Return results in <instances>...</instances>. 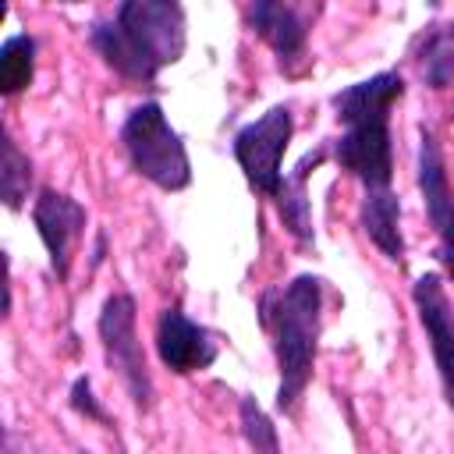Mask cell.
I'll return each mask as SVG.
<instances>
[{"label": "cell", "instance_id": "cell-19", "mask_svg": "<svg viewBox=\"0 0 454 454\" xmlns=\"http://www.w3.org/2000/svg\"><path fill=\"white\" fill-rule=\"evenodd\" d=\"M60 4H78V0H60Z\"/></svg>", "mask_w": 454, "mask_h": 454}, {"label": "cell", "instance_id": "cell-17", "mask_svg": "<svg viewBox=\"0 0 454 454\" xmlns=\"http://www.w3.org/2000/svg\"><path fill=\"white\" fill-rule=\"evenodd\" d=\"M241 433H245V440H248V447H255V450H270V454H277L280 450V440H277V429H273V422L266 419V411L255 404V397H241Z\"/></svg>", "mask_w": 454, "mask_h": 454}, {"label": "cell", "instance_id": "cell-1", "mask_svg": "<svg viewBox=\"0 0 454 454\" xmlns=\"http://www.w3.org/2000/svg\"><path fill=\"white\" fill-rule=\"evenodd\" d=\"M181 0H121L114 21H96L92 50L128 82H156L167 64H177L188 43Z\"/></svg>", "mask_w": 454, "mask_h": 454}, {"label": "cell", "instance_id": "cell-14", "mask_svg": "<svg viewBox=\"0 0 454 454\" xmlns=\"http://www.w3.org/2000/svg\"><path fill=\"white\" fill-rule=\"evenodd\" d=\"M411 60L429 89L454 85V18L426 25L411 46Z\"/></svg>", "mask_w": 454, "mask_h": 454}, {"label": "cell", "instance_id": "cell-2", "mask_svg": "<svg viewBox=\"0 0 454 454\" xmlns=\"http://www.w3.org/2000/svg\"><path fill=\"white\" fill-rule=\"evenodd\" d=\"M401 96H404V78L397 71H380L330 96L337 121L344 124L330 153L337 167L358 177L365 188H390L394 181L390 110Z\"/></svg>", "mask_w": 454, "mask_h": 454}, {"label": "cell", "instance_id": "cell-8", "mask_svg": "<svg viewBox=\"0 0 454 454\" xmlns=\"http://www.w3.org/2000/svg\"><path fill=\"white\" fill-rule=\"evenodd\" d=\"M411 301H415L419 323L429 337L433 362H436V372L443 383V397L454 408V305L443 291L440 273H422L411 287Z\"/></svg>", "mask_w": 454, "mask_h": 454}, {"label": "cell", "instance_id": "cell-4", "mask_svg": "<svg viewBox=\"0 0 454 454\" xmlns=\"http://www.w3.org/2000/svg\"><path fill=\"white\" fill-rule=\"evenodd\" d=\"M121 145L131 167L163 192H181L192 184V163L181 135L163 117V106L145 99L121 124Z\"/></svg>", "mask_w": 454, "mask_h": 454}, {"label": "cell", "instance_id": "cell-9", "mask_svg": "<svg viewBox=\"0 0 454 454\" xmlns=\"http://www.w3.org/2000/svg\"><path fill=\"white\" fill-rule=\"evenodd\" d=\"M156 351H160V362L177 372V376H188V372H199V369H209L220 355V340L213 330L199 326L195 319H188L177 305L163 309L160 319H156Z\"/></svg>", "mask_w": 454, "mask_h": 454}, {"label": "cell", "instance_id": "cell-3", "mask_svg": "<svg viewBox=\"0 0 454 454\" xmlns=\"http://www.w3.org/2000/svg\"><path fill=\"white\" fill-rule=\"evenodd\" d=\"M259 323L273 337L277 355V408L291 415L312 380L319 326H323V280L312 273H298L294 280L262 291Z\"/></svg>", "mask_w": 454, "mask_h": 454}, {"label": "cell", "instance_id": "cell-6", "mask_svg": "<svg viewBox=\"0 0 454 454\" xmlns=\"http://www.w3.org/2000/svg\"><path fill=\"white\" fill-rule=\"evenodd\" d=\"M294 135V117H291V106H270L259 121L245 124L238 135H234V160L238 167L245 170V181L252 192L259 195H277L280 188V163H284V153H287V142Z\"/></svg>", "mask_w": 454, "mask_h": 454}, {"label": "cell", "instance_id": "cell-15", "mask_svg": "<svg viewBox=\"0 0 454 454\" xmlns=\"http://www.w3.org/2000/svg\"><path fill=\"white\" fill-rule=\"evenodd\" d=\"M35 74V39L18 32L7 35L0 46V92L4 96H18L32 85Z\"/></svg>", "mask_w": 454, "mask_h": 454}, {"label": "cell", "instance_id": "cell-5", "mask_svg": "<svg viewBox=\"0 0 454 454\" xmlns=\"http://www.w3.org/2000/svg\"><path fill=\"white\" fill-rule=\"evenodd\" d=\"M138 316H135V298L131 294H110L103 301V312H99V340H103V351H106V362L110 369L121 376L128 397L135 401L138 411H149L153 408V376H149V365H145V351H142V340H138V330H135Z\"/></svg>", "mask_w": 454, "mask_h": 454}, {"label": "cell", "instance_id": "cell-13", "mask_svg": "<svg viewBox=\"0 0 454 454\" xmlns=\"http://www.w3.org/2000/svg\"><path fill=\"white\" fill-rule=\"evenodd\" d=\"M362 231L369 241L394 262H404V238H401V199L390 188H365L358 209Z\"/></svg>", "mask_w": 454, "mask_h": 454}, {"label": "cell", "instance_id": "cell-11", "mask_svg": "<svg viewBox=\"0 0 454 454\" xmlns=\"http://www.w3.org/2000/svg\"><path fill=\"white\" fill-rule=\"evenodd\" d=\"M248 28L280 57V64L301 60L309 43L305 18L284 0H248Z\"/></svg>", "mask_w": 454, "mask_h": 454}, {"label": "cell", "instance_id": "cell-16", "mask_svg": "<svg viewBox=\"0 0 454 454\" xmlns=\"http://www.w3.org/2000/svg\"><path fill=\"white\" fill-rule=\"evenodd\" d=\"M28 184H32V160L18 149V142L11 135H4V167H0V188H4V202L7 209H21L28 199Z\"/></svg>", "mask_w": 454, "mask_h": 454}, {"label": "cell", "instance_id": "cell-12", "mask_svg": "<svg viewBox=\"0 0 454 454\" xmlns=\"http://www.w3.org/2000/svg\"><path fill=\"white\" fill-rule=\"evenodd\" d=\"M326 153H330L326 145L309 149V153L298 160L294 174L284 177L280 188H277V195H273V202H277V216L284 220L287 234H291L298 245H312V241H316V234H312V206H309L305 181H309V174L326 160Z\"/></svg>", "mask_w": 454, "mask_h": 454}, {"label": "cell", "instance_id": "cell-10", "mask_svg": "<svg viewBox=\"0 0 454 454\" xmlns=\"http://www.w3.org/2000/svg\"><path fill=\"white\" fill-rule=\"evenodd\" d=\"M32 220L35 231L50 252V266L60 280H67L71 273V248L85 231V206L57 188H43L35 206H32Z\"/></svg>", "mask_w": 454, "mask_h": 454}, {"label": "cell", "instance_id": "cell-18", "mask_svg": "<svg viewBox=\"0 0 454 454\" xmlns=\"http://www.w3.org/2000/svg\"><path fill=\"white\" fill-rule=\"evenodd\" d=\"M71 408L78 411V415H85V419H92V422H106V411L96 404V397H92V380L89 376H78L74 383H71Z\"/></svg>", "mask_w": 454, "mask_h": 454}, {"label": "cell", "instance_id": "cell-7", "mask_svg": "<svg viewBox=\"0 0 454 454\" xmlns=\"http://www.w3.org/2000/svg\"><path fill=\"white\" fill-rule=\"evenodd\" d=\"M419 192H422L429 223L440 241V262L454 277V192L447 181V163H443L440 142L426 124L419 128Z\"/></svg>", "mask_w": 454, "mask_h": 454}]
</instances>
